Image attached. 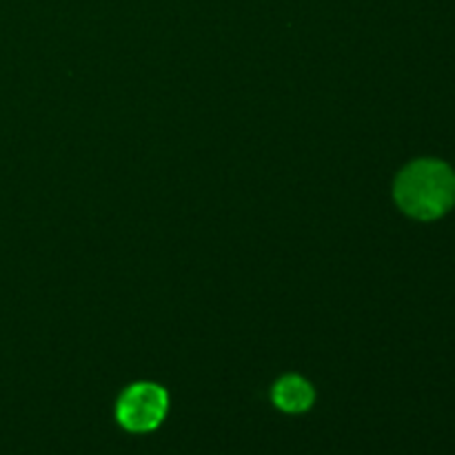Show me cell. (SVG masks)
Listing matches in <instances>:
<instances>
[{
    "label": "cell",
    "instance_id": "2",
    "mask_svg": "<svg viewBox=\"0 0 455 455\" xmlns=\"http://www.w3.org/2000/svg\"><path fill=\"white\" fill-rule=\"evenodd\" d=\"M167 391L151 382H140L133 385L120 395L116 416L118 422L127 431L133 434H145V431L156 429L163 422L167 413Z\"/></svg>",
    "mask_w": 455,
    "mask_h": 455
},
{
    "label": "cell",
    "instance_id": "3",
    "mask_svg": "<svg viewBox=\"0 0 455 455\" xmlns=\"http://www.w3.org/2000/svg\"><path fill=\"white\" fill-rule=\"evenodd\" d=\"M314 389L300 376H284L278 385L274 387V403L275 407L287 413H302L314 404Z\"/></svg>",
    "mask_w": 455,
    "mask_h": 455
},
{
    "label": "cell",
    "instance_id": "1",
    "mask_svg": "<svg viewBox=\"0 0 455 455\" xmlns=\"http://www.w3.org/2000/svg\"><path fill=\"white\" fill-rule=\"evenodd\" d=\"M395 200L418 220H435L455 203V173L440 160L411 163L395 180Z\"/></svg>",
    "mask_w": 455,
    "mask_h": 455
}]
</instances>
